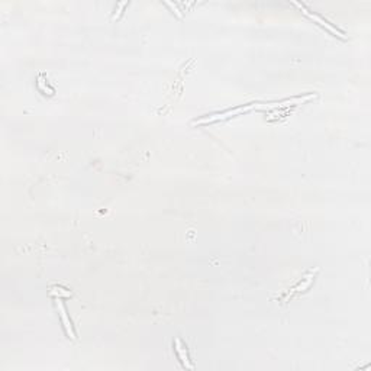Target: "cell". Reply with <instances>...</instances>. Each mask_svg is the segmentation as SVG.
<instances>
[{"instance_id": "cell-1", "label": "cell", "mask_w": 371, "mask_h": 371, "mask_svg": "<svg viewBox=\"0 0 371 371\" xmlns=\"http://www.w3.org/2000/svg\"><path fill=\"white\" fill-rule=\"evenodd\" d=\"M257 105H247V106H238L235 109H228L225 112H219V113H215V115H211V116H206V118H202V119H197L195 121V124H211V122H215V121H221V119H226L229 116H233V115H239L242 112H247V110H251L252 107H255Z\"/></svg>"}, {"instance_id": "cell-2", "label": "cell", "mask_w": 371, "mask_h": 371, "mask_svg": "<svg viewBox=\"0 0 371 371\" xmlns=\"http://www.w3.org/2000/svg\"><path fill=\"white\" fill-rule=\"evenodd\" d=\"M295 4H296V6H299V7H300L301 10H303V12H304V15H307V16H309V18L315 19V20H316V22H319V23H320V25H323V26H326V28H328V29H329V31H331V32H332V34H335V35L341 36V38H344V39H345V35H344V34H342V32H341V31H339V29H338V28H335V26H334V25H332V23H329V22H328V20H326V19L320 18V16H319V15H316V13H312V12H310V10H307V9H306V7H304V6H303V4H300V3H297V1H296V3H295Z\"/></svg>"}, {"instance_id": "cell-3", "label": "cell", "mask_w": 371, "mask_h": 371, "mask_svg": "<svg viewBox=\"0 0 371 371\" xmlns=\"http://www.w3.org/2000/svg\"><path fill=\"white\" fill-rule=\"evenodd\" d=\"M57 307L60 310V316L63 319V325H64V329L67 332V335L70 336L71 339H75V334H74V329H73V325H71V320L67 316V312H66V307H64V303L60 297H57Z\"/></svg>"}, {"instance_id": "cell-4", "label": "cell", "mask_w": 371, "mask_h": 371, "mask_svg": "<svg viewBox=\"0 0 371 371\" xmlns=\"http://www.w3.org/2000/svg\"><path fill=\"white\" fill-rule=\"evenodd\" d=\"M176 351L178 354V357H180V360H181V363H183V366L186 367V369H193V366L189 363V357H187V351H186V348L183 347V344H181V341L177 338L176 339Z\"/></svg>"}]
</instances>
